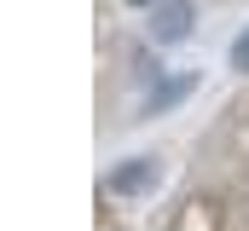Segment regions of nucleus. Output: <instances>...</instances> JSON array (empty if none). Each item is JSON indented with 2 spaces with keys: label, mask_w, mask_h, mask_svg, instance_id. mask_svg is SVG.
Wrapping results in <instances>:
<instances>
[{
  "label": "nucleus",
  "mask_w": 249,
  "mask_h": 231,
  "mask_svg": "<svg viewBox=\"0 0 249 231\" xmlns=\"http://www.w3.org/2000/svg\"><path fill=\"white\" fill-rule=\"evenodd\" d=\"M191 29H197L191 0H157L151 6V41L157 47H180V41H191Z\"/></svg>",
  "instance_id": "nucleus-1"
},
{
  "label": "nucleus",
  "mask_w": 249,
  "mask_h": 231,
  "mask_svg": "<svg viewBox=\"0 0 249 231\" xmlns=\"http://www.w3.org/2000/svg\"><path fill=\"white\" fill-rule=\"evenodd\" d=\"M191 93H197V69H180V75H157V87L145 93L139 116H162V110H174V104H186Z\"/></svg>",
  "instance_id": "nucleus-2"
},
{
  "label": "nucleus",
  "mask_w": 249,
  "mask_h": 231,
  "mask_svg": "<svg viewBox=\"0 0 249 231\" xmlns=\"http://www.w3.org/2000/svg\"><path fill=\"white\" fill-rule=\"evenodd\" d=\"M157 179H162L157 156H127L122 168L110 173V191L116 197H145V191H157Z\"/></svg>",
  "instance_id": "nucleus-3"
},
{
  "label": "nucleus",
  "mask_w": 249,
  "mask_h": 231,
  "mask_svg": "<svg viewBox=\"0 0 249 231\" xmlns=\"http://www.w3.org/2000/svg\"><path fill=\"white\" fill-rule=\"evenodd\" d=\"M232 64H238V69H249V29L238 35V47H232Z\"/></svg>",
  "instance_id": "nucleus-4"
},
{
  "label": "nucleus",
  "mask_w": 249,
  "mask_h": 231,
  "mask_svg": "<svg viewBox=\"0 0 249 231\" xmlns=\"http://www.w3.org/2000/svg\"><path fill=\"white\" fill-rule=\"evenodd\" d=\"M127 6H157V0H127Z\"/></svg>",
  "instance_id": "nucleus-5"
}]
</instances>
